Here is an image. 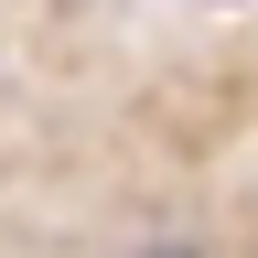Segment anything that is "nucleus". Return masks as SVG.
Segmentation results:
<instances>
[{
	"label": "nucleus",
	"mask_w": 258,
	"mask_h": 258,
	"mask_svg": "<svg viewBox=\"0 0 258 258\" xmlns=\"http://www.w3.org/2000/svg\"><path fill=\"white\" fill-rule=\"evenodd\" d=\"M151 258H194V247H151Z\"/></svg>",
	"instance_id": "1"
}]
</instances>
